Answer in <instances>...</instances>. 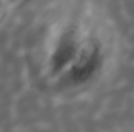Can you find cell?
<instances>
[{
  "instance_id": "7a4b0ae2",
  "label": "cell",
  "mask_w": 134,
  "mask_h": 132,
  "mask_svg": "<svg viewBox=\"0 0 134 132\" xmlns=\"http://www.w3.org/2000/svg\"><path fill=\"white\" fill-rule=\"evenodd\" d=\"M105 61H107L105 41L98 32L87 29L78 56L58 83L66 88H80V86L88 85L100 75L105 66Z\"/></svg>"
},
{
  "instance_id": "6da1fadb",
  "label": "cell",
  "mask_w": 134,
  "mask_h": 132,
  "mask_svg": "<svg viewBox=\"0 0 134 132\" xmlns=\"http://www.w3.org/2000/svg\"><path fill=\"white\" fill-rule=\"evenodd\" d=\"M85 34L87 27L76 19H71L58 27L46 54V75L53 81L58 83L76 59Z\"/></svg>"
}]
</instances>
